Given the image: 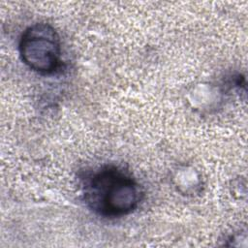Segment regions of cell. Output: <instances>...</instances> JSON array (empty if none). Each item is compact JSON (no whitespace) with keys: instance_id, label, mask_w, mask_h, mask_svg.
<instances>
[{"instance_id":"1","label":"cell","mask_w":248,"mask_h":248,"mask_svg":"<svg viewBox=\"0 0 248 248\" xmlns=\"http://www.w3.org/2000/svg\"><path fill=\"white\" fill-rule=\"evenodd\" d=\"M81 192L86 206L105 218H119L132 213L143 196L136 178L115 165H105L88 171L81 179Z\"/></svg>"},{"instance_id":"2","label":"cell","mask_w":248,"mask_h":248,"mask_svg":"<svg viewBox=\"0 0 248 248\" xmlns=\"http://www.w3.org/2000/svg\"><path fill=\"white\" fill-rule=\"evenodd\" d=\"M18 50L22 62L39 74L50 75L60 66V38L48 23L38 22L28 26L20 36Z\"/></svg>"}]
</instances>
